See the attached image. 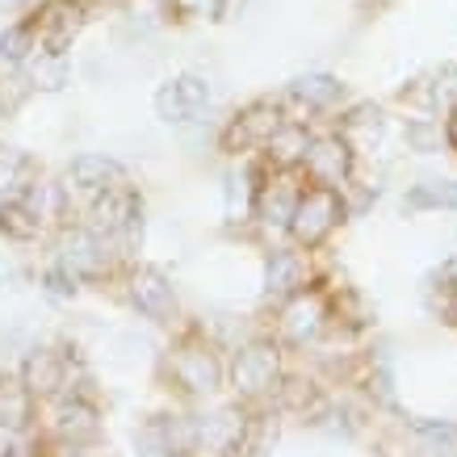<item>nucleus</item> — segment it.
Wrapping results in <instances>:
<instances>
[{
  "label": "nucleus",
  "mask_w": 457,
  "mask_h": 457,
  "mask_svg": "<svg viewBox=\"0 0 457 457\" xmlns=\"http://www.w3.org/2000/svg\"><path fill=\"white\" fill-rule=\"evenodd\" d=\"M185 13H214L219 9V0H177Z\"/></svg>",
  "instance_id": "f257e3e1"
}]
</instances>
